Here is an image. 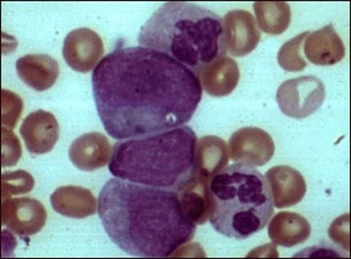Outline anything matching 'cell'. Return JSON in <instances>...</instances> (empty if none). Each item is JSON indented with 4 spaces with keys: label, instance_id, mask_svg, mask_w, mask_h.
Here are the masks:
<instances>
[{
    "label": "cell",
    "instance_id": "6da1fadb",
    "mask_svg": "<svg viewBox=\"0 0 351 259\" xmlns=\"http://www.w3.org/2000/svg\"><path fill=\"white\" fill-rule=\"evenodd\" d=\"M92 88L102 125L116 140L185 125L204 92L193 71L143 46L120 47L104 56L92 74Z\"/></svg>",
    "mask_w": 351,
    "mask_h": 259
},
{
    "label": "cell",
    "instance_id": "7a4b0ae2",
    "mask_svg": "<svg viewBox=\"0 0 351 259\" xmlns=\"http://www.w3.org/2000/svg\"><path fill=\"white\" fill-rule=\"evenodd\" d=\"M98 214L109 238L136 257H171L197 232L184 212L180 193L119 178L102 187Z\"/></svg>",
    "mask_w": 351,
    "mask_h": 259
},
{
    "label": "cell",
    "instance_id": "3957f363",
    "mask_svg": "<svg viewBox=\"0 0 351 259\" xmlns=\"http://www.w3.org/2000/svg\"><path fill=\"white\" fill-rule=\"evenodd\" d=\"M197 137L183 125L116 143L109 161L115 178L180 192L197 177Z\"/></svg>",
    "mask_w": 351,
    "mask_h": 259
},
{
    "label": "cell",
    "instance_id": "277c9868",
    "mask_svg": "<svg viewBox=\"0 0 351 259\" xmlns=\"http://www.w3.org/2000/svg\"><path fill=\"white\" fill-rule=\"evenodd\" d=\"M138 42L168 54L197 77L228 51L224 20L208 8L184 1L162 5L141 27Z\"/></svg>",
    "mask_w": 351,
    "mask_h": 259
},
{
    "label": "cell",
    "instance_id": "5b68a950",
    "mask_svg": "<svg viewBox=\"0 0 351 259\" xmlns=\"http://www.w3.org/2000/svg\"><path fill=\"white\" fill-rule=\"evenodd\" d=\"M209 221L226 238L245 240L265 228L274 206L267 179L250 165H230L209 182Z\"/></svg>",
    "mask_w": 351,
    "mask_h": 259
},
{
    "label": "cell",
    "instance_id": "8992f818",
    "mask_svg": "<svg viewBox=\"0 0 351 259\" xmlns=\"http://www.w3.org/2000/svg\"><path fill=\"white\" fill-rule=\"evenodd\" d=\"M276 98L284 115L304 119L323 106L326 90L320 78L302 76L284 82L278 88Z\"/></svg>",
    "mask_w": 351,
    "mask_h": 259
},
{
    "label": "cell",
    "instance_id": "52a82bcc",
    "mask_svg": "<svg viewBox=\"0 0 351 259\" xmlns=\"http://www.w3.org/2000/svg\"><path fill=\"white\" fill-rule=\"evenodd\" d=\"M47 212L40 201L32 197L6 199L1 204V224L21 238H28L42 231Z\"/></svg>",
    "mask_w": 351,
    "mask_h": 259
},
{
    "label": "cell",
    "instance_id": "ba28073f",
    "mask_svg": "<svg viewBox=\"0 0 351 259\" xmlns=\"http://www.w3.org/2000/svg\"><path fill=\"white\" fill-rule=\"evenodd\" d=\"M228 153L236 163L263 166L274 158V139L260 127H243L232 134Z\"/></svg>",
    "mask_w": 351,
    "mask_h": 259
},
{
    "label": "cell",
    "instance_id": "9c48e42d",
    "mask_svg": "<svg viewBox=\"0 0 351 259\" xmlns=\"http://www.w3.org/2000/svg\"><path fill=\"white\" fill-rule=\"evenodd\" d=\"M104 52L102 38L92 29H75L64 38L62 49L64 61L78 73L93 71L101 61Z\"/></svg>",
    "mask_w": 351,
    "mask_h": 259
},
{
    "label": "cell",
    "instance_id": "30bf717a",
    "mask_svg": "<svg viewBox=\"0 0 351 259\" xmlns=\"http://www.w3.org/2000/svg\"><path fill=\"white\" fill-rule=\"evenodd\" d=\"M29 153L43 155L52 151L60 137V126L52 112L43 109L29 114L20 127Z\"/></svg>",
    "mask_w": 351,
    "mask_h": 259
},
{
    "label": "cell",
    "instance_id": "8fae6325",
    "mask_svg": "<svg viewBox=\"0 0 351 259\" xmlns=\"http://www.w3.org/2000/svg\"><path fill=\"white\" fill-rule=\"evenodd\" d=\"M223 20L226 49L232 56H246L256 49L261 40V30L252 13L236 10L228 12Z\"/></svg>",
    "mask_w": 351,
    "mask_h": 259
},
{
    "label": "cell",
    "instance_id": "7c38bea8",
    "mask_svg": "<svg viewBox=\"0 0 351 259\" xmlns=\"http://www.w3.org/2000/svg\"><path fill=\"white\" fill-rule=\"evenodd\" d=\"M274 207H294L306 197V182L301 172L287 165H278L265 175Z\"/></svg>",
    "mask_w": 351,
    "mask_h": 259
},
{
    "label": "cell",
    "instance_id": "4fadbf2b",
    "mask_svg": "<svg viewBox=\"0 0 351 259\" xmlns=\"http://www.w3.org/2000/svg\"><path fill=\"white\" fill-rule=\"evenodd\" d=\"M112 146L99 132L85 134L75 139L69 148L71 163L82 171H95L105 166L112 158Z\"/></svg>",
    "mask_w": 351,
    "mask_h": 259
},
{
    "label": "cell",
    "instance_id": "5bb4252c",
    "mask_svg": "<svg viewBox=\"0 0 351 259\" xmlns=\"http://www.w3.org/2000/svg\"><path fill=\"white\" fill-rule=\"evenodd\" d=\"M303 52L306 59L316 66H333L343 60L346 47L333 25H328L309 32L303 42Z\"/></svg>",
    "mask_w": 351,
    "mask_h": 259
},
{
    "label": "cell",
    "instance_id": "9a60e30c",
    "mask_svg": "<svg viewBox=\"0 0 351 259\" xmlns=\"http://www.w3.org/2000/svg\"><path fill=\"white\" fill-rule=\"evenodd\" d=\"M19 77L35 91L52 88L60 74V66L47 54H28L16 61Z\"/></svg>",
    "mask_w": 351,
    "mask_h": 259
},
{
    "label": "cell",
    "instance_id": "2e32d148",
    "mask_svg": "<svg viewBox=\"0 0 351 259\" xmlns=\"http://www.w3.org/2000/svg\"><path fill=\"white\" fill-rule=\"evenodd\" d=\"M199 79L208 95L226 97L236 90L239 83L238 63L228 56H221L201 71Z\"/></svg>",
    "mask_w": 351,
    "mask_h": 259
},
{
    "label": "cell",
    "instance_id": "e0dca14e",
    "mask_svg": "<svg viewBox=\"0 0 351 259\" xmlns=\"http://www.w3.org/2000/svg\"><path fill=\"white\" fill-rule=\"evenodd\" d=\"M51 204L54 211L64 217H90L97 211V200L91 190L80 186H64L56 188L51 195Z\"/></svg>",
    "mask_w": 351,
    "mask_h": 259
},
{
    "label": "cell",
    "instance_id": "ac0fdd59",
    "mask_svg": "<svg viewBox=\"0 0 351 259\" xmlns=\"http://www.w3.org/2000/svg\"><path fill=\"white\" fill-rule=\"evenodd\" d=\"M269 223V238L274 245L285 248H293L304 243L311 234L308 219L296 212H279Z\"/></svg>",
    "mask_w": 351,
    "mask_h": 259
},
{
    "label": "cell",
    "instance_id": "d6986e66",
    "mask_svg": "<svg viewBox=\"0 0 351 259\" xmlns=\"http://www.w3.org/2000/svg\"><path fill=\"white\" fill-rule=\"evenodd\" d=\"M230 158L228 147L221 138L206 136L197 141V175L209 179L226 168Z\"/></svg>",
    "mask_w": 351,
    "mask_h": 259
},
{
    "label": "cell",
    "instance_id": "ffe728a7",
    "mask_svg": "<svg viewBox=\"0 0 351 259\" xmlns=\"http://www.w3.org/2000/svg\"><path fill=\"white\" fill-rule=\"evenodd\" d=\"M209 179L201 178L197 175L193 182L178 192L184 212L195 225H204L209 221Z\"/></svg>",
    "mask_w": 351,
    "mask_h": 259
},
{
    "label": "cell",
    "instance_id": "44dd1931",
    "mask_svg": "<svg viewBox=\"0 0 351 259\" xmlns=\"http://www.w3.org/2000/svg\"><path fill=\"white\" fill-rule=\"evenodd\" d=\"M254 11L258 28L269 35H281L291 25V6L285 1H256Z\"/></svg>",
    "mask_w": 351,
    "mask_h": 259
},
{
    "label": "cell",
    "instance_id": "7402d4cb",
    "mask_svg": "<svg viewBox=\"0 0 351 259\" xmlns=\"http://www.w3.org/2000/svg\"><path fill=\"white\" fill-rule=\"evenodd\" d=\"M309 32H302L281 46L280 51L278 53V62L284 71L299 73L306 69V62L301 56V49Z\"/></svg>",
    "mask_w": 351,
    "mask_h": 259
},
{
    "label": "cell",
    "instance_id": "603a6c76",
    "mask_svg": "<svg viewBox=\"0 0 351 259\" xmlns=\"http://www.w3.org/2000/svg\"><path fill=\"white\" fill-rule=\"evenodd\" d=\"M35 186V179L25 170L4 172L1 175V201L14 195H21L32 192Z\"/></svg>",
    "mask_w": 351,
    "mask_h": 259
},
{
    "label": "cell",
    "instance_id": "cb8c5ba5",
    "mask_svg": "<svg viewBox=\"0 0 351 259\" xmlns=\"http://www.w3.org/2000/svg\"><path fill=\"white\" fill-rule=\"evenodd\" d=\"M23 101L14 92L1 90V124L8 129H14L21 117Z\"/></svg>",
    "mask_w": 351,
    "mask_h": 259
},
{
    "label": "cell",
    "instance_id": "d4e9b609",
    "mask_svg": "<svg viewBox=\"0 0 351 259\" xmlns=\"http://www.w3.org/2000/svg\"><path fill=\"white\" fill-rule=\"evenodd\" d=\"M22 147L12 130L1 127V166H13L21 158Z\"/></svg>",
    "mask_w": 351,
    "mask_h": 259
},
{
    "label": "cell",
    "instance_id": "484cf974",
    "mask_svg": "<svg viewBox=\"0 0 351 259\" xmlns=\"http://www.w3.org/2000/svg\"><path fill=\"white\" fill-rule=\"evenodd\" d=\"M330 240L344 251H350V214L337 218L328 228Z\"/></svg>",
    "mask_w": 351,
    "mask_h": 259
},
{
    "label": "cell",
    "instance_id": "4316f807",
    "mask_svg": "<svg viewBox=\"0 0 351 259\" xmlns=\"http://www.w3.org/2000/svg\"><path fill=\"white\" fill-rule=\"evenodd\" d=\"M296 257H301V256H306V257H347V255H343L341 251H337L335 249L330 248V247H311V248H306V251L299 252Z\"/></svg>",
    "mask_w": 351,
    "mask_h": 259
}]
</instances>
